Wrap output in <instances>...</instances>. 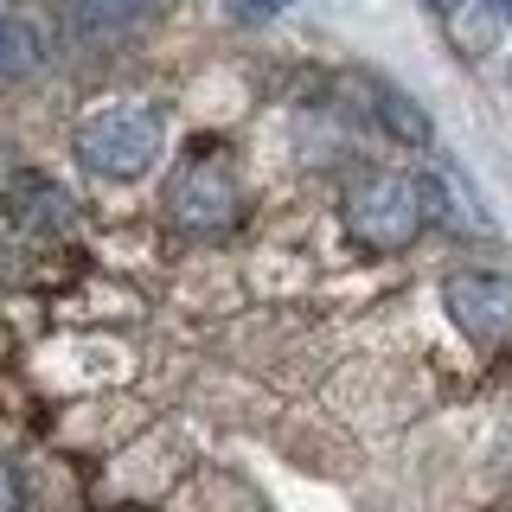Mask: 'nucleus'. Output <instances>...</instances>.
<instances>
[{
	"instance_id": "nucleus-2",
	"label": "nucleus",
	"mask_w": 512,
	"mask_h": 512,
	"mask_svg": "<svg viewBox=\"0 0 512 512\" xmlns=\"http://www.w3.org/2000/svg\"><path fill=\"white\" fill-rule=\"evenodd\" d=\"M340 218L365 250H404L423 231V199H416V180H404V173H365V180L346 186Z\"/></svg>"
},
{
	"instance_id": "nucleus-3",
	"label": "nucleus",
	"mask_w": 512,
	"mask_h": 512,
	"mask_svg": "<svg viewBox=\"0 0 512 512\" xmlns=\"http://www.w3.org/2000/svg\"><path fill=\"white\" fill-rule=\"evenodd\" d=\"M244 212V186H237L231 160L224 154H192L180 160V173L167 180V218L192 237H218L231 231Z\"/></svg>"
},
{
	"instance_id": "nucleus-4",
	"label": "nucleus",
	"mask_w": 512,
	"mask_h": 512,
	"mask_svg": "<svg viewBox=\"0 0 512 512\" xmlns=\"http://www.w3.org/2000/svg\"><path fill=\"white\" fill-rule=\"evenodd\" d=\"M442 301H448V320L468 340H480V346L512 340V282L506 276H493V269H455L442 282Z\"/></svg>"
},
{
	"instance_id": "nucleus-10",
	"label": "nucleus",
	"mask_w": 512,
	"mask_h": 512,
	"mask_svg": "<svg viewBox=\"0 0 512 512\" xmlns=\"http://www.w3.org/2000/svg\"><path fill=\"white\" fill-rule=\"evenodd\" d=\"M237 7H244L250 20H263V13H276V7H288V0H237Z\"/></svg>"
},
{
	"instance_id": "nucleus-8",
	"label": "nucleus",
	"mask_w": 512,
	"mask_h": 512,
	"mask_svg": "<svg viewBox=\"0 0 512 512\" xmlns=\"http://www.w3.org/2000/svg\"><path fill=\"white\" fill-rule=\"evenodd\" d=\"M39 64V32L13 7H0V77H26Z\"/></svg>"
},
{
	"instance_id": "nucleus-6",
	"label": "nucleus",
	"mask_w": 512,
	"mask_h": 512,
	"mask_svg": "<svg viewBox=\"0 0 512 512\" xmlns=\"http://www.w3.org/2000/svg\"><path fill=\"white\" fill-rule=\"evenodd\" d=\"M372 109L397 141H410V148H429V135H436V122L423 116V103H410V96L391 90V84H372Z\"/></svg>"
},
{
	"instance_id": "nucleus-1",
	"label": "nucleus",
	"mask_w": 512,
	"mask_h": 512,
	"mask_svg": "<svg viewBox=\"0 0 512 512\" xmlns=\"http://www.w3.org/2000/svg\"><path fill=\"white\" fill-rule=\"evenodd\" d=\"M160 141H167V122L148 103H109L96 116L77 122V160L96 180H141V173L160 160Z\"/></svg>"
},
{
	"instance_id": "nucleus-11",
	"label": "nucleus",
	"mask_w": 512,
	"mask_h": 512,
	"mask_svg": "<svg viewBox=\"0 0 512 512\" xmlns=\"http://www.w3.org/2000/svg\"><path fill=\"white\" fill-rule=\"evenodd\" d=\"M461 7V0H429V13H455Z\"/></svg>"
},
{
	"instance_id": "nucleus-7",
	"label": "nucleus",
	"mask_w": 512,
	"mask_h": 512,
	"mask_svg": "<svg viewBox=\"0 0 512 512\" xmlns=\"http://www.w3.org/2000/svg\"><path fill=\"white\" fill-rule=\"evenodd\" d=\"M154 7H167V0H64V20L77 32H122L128 20H141Z\"/></svg>"
},
{
	"instance_id": "nucleus-12",
	"label": "nucleus",
	"mask_w": 512,
	"mask_h": 512,
	"mask_svg": "<svg viewBox=\"0 0 512 512\" xmlns=\"http://www.w3.org/2000/svg\"><path fill=\"white\" fill-rule=\"evenodd\" d=\"M493 7H500V20H506V26H512V0H493Z\"/></svg>"
},
{
	"instance_id": "nucleus-5",
	"label": "nucleus",
	"mask_w": 512,
	"mask_h": 512,
	"mask_svg": "<svg viewBox=\"0 0 512 512\" xmlns=\"http://www.w3.org/2000/svg\"><path fill=\"white\" fill-rule=\"evenodd\" d=\"M7 205H13L20 224H32V231H64V224H71V199H64L52 180H20Z\"/></svg>"
},
{
	"instance_id": "nucleus-9",
	"label": "nucleus",
	"mask_w": 512,
	"mask_h": 512,
	"mask_svg": "<svg viewBox=\"0 0 512 512\" xmlns=\"http://www.w3.org/2000/svg\"><path fill=\"white\" fill-rule=\"evenodd\" d=\"M0 512H20V474H13L7 455H0Z\"/></svg>"
}]
</instances>
